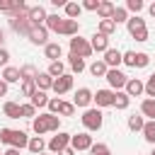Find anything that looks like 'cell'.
<instances>
[{
  "instance_id": "13",
  "label": "cell",
  "mask_w": 155,
  "mask_h": 155,
  "mask_svg": "<svg viewBox=\"0 0 155 155\" xmlns=\"http://www.w3.org/2000/svg\"><path fill=\"white\" fill-rule=\"evenodd\" d=\"M124 92H126L128 97H140V94L145 92V82H143V80H138V78H128V82H126Z\"/></svg>"
},
{
  "instance_id": "20",
  "label": "cell",
  "mask_w": 155,
  "mask_h": 155,
  "mask_svg": "<svg viewBox=\"0 0 155 155\" xmlns=\"http://www.w3.org/2000/svg\"><path fill=\"white\" fill-rule=\"evenodd\" d=\"M19 7H24V2H22V0H0V12H7L10 17H12Z\"/></svg>"
},
{
  "instance_id": "37",
  "label": "cell",
  "mask_w": 155,
  "mask_h": 155,
  "mask_svg": "<svg viewBox=\"0 0 155 155\" xmlns=\"http://www.w3.org/2000/svg\"><path fill=\"white\" fill-rule=\"evenodd\" d=\"M143 126H145V119H143L140 114H138V116H136V114L128 116V128H131V131H143Z\"/></svg>"
},
{
  "instance_id": "24",
  "label": "cell",
  "mask_w": 155,
  "mask_h": 155,
  "mask_svg": "<svg viewBox=\"0 0 155 155\" xmlns=\"http://www.w3.org/2000/svg\"><path fill=\"white\" fill-rule=\"evenodd\" d=\"M128 104H131V97L124 92V90H119V92H114V109H128Z\"/></svg>"
},
{
  "instance_id": "42",
  "label": "cell",
  "mask_w": 155,
  "mask_h": 155,
  "mask_svg": "<svg viewBox=\"0 0 155 155\" xmlns=\"http://www.w3.org/2000/svg\"><path fill=\"white\" fill-rule=\"evenodd\" d=\"M145 5H143V0H126V12H140Z\"/></svg>"
},
{
  "instance_id": "5",
  "label": "cell",
  "mask_w": 155,
  "mask_h": 155,
  "mask_svg": "<svg viewBox=\"0 0 155 155\" xmlns=\"http://www.w3.org/2000/svg\"><path fill=\"white\" fill-rule=\"evenodd\" d=\"M121 63L128 65V68H145V65L150 63V56L143 53V51H126V53L121 56Z\"/></svg>"
},
{
  "instance_id": "44",
  "label": "cell",
  "mask_w": 155,
  "mask_h": 155,
  "mask_svg": "<svg viewBox=\"0 0 155 155\" xmlns=\"http://www.w3.org/2000/svg\"><path fill=\"white\" fill-rule=\"evenodd\" d=\"M145 94H148V99H155V78H153V75H150L148 82H145Z\"/></svg>"
},
{
  "instance_id": "32",
  "label": "cell",
  "mask_w": 155,
  "mask_h": 155,
  "mask_svg": "<svg viewBox=\"0 0 155 155\" xmlns=\"http://www.w3.org/2000/svg\"><path fill=\"white\" fill-rule=\"evenodd\" d=\"M2 111L7 119H19V104L17 102H5L2 104Z\"/></svg>"
},
{
  "instance_id": "34",
  "label": "cell",
  "mask_w": 155,
  "mask_h": 155,
  "mask_svg": "<svg viewBox=\"0 0 155 155\" xmlns=\"http://www.w3.org/2000/svg\"><path fill=\"white\" fill-rule=\"evenodd\" d=\"M97 31H99V34H104V36H109V34H114V31H116V24H114L111 19H99Z\"/></svg>"
},
{
  "instance_id": "39",
  "label": "cell",
  "mask_w": 155,
  "mask_h": 155,
  "mask_svg": "<svg viewBox=\"0 0 155 155\" xmlns=\"http://www.w3.org/2000/svg\"><path fill=\"white\" fill-rule=\"evenodd\" d=\"M90 155H111V150H109V145H107V143H92Z\"/></svg>"
},
{
  "instance_id": "8",
  "label": "cell",
  "mask_w": 155,
  "mask_h": 155,
  "mask_svg": "<svg viewBox=\"0 0 155 155\" xmlns=\"http://www.w3.org/2000/svg\"><path fill=\"white\" fill-rule=\"evenodd\" d=\"M51 90L56 92V97H61V94L70 92V90H73V73H65V75L56 78V80H53V85H51Z\"/></svg>"
},
{
  "instance_id": "53",
  "label": "cell",
  "mask_w": 155,
  "mask_h": 155,
  "mask_svg": "<svg viewBox=\"0 0 155 155\" xmlns=\"http://www.w3.org/2000/svg\"><path fill=\"white\" fill-rule=\"evenodd\" d=\"M2 44H5V31L0 29V48H2Z\"/></svg>"
},
{
  "instance_id": "49",
  "label": "cell",
  "mask_w": 155,
  "mask_h": 155,
  "mask_svg": "<svg viewBox=\"0 0 155 155\" xmlns=\"http://www.w3.org/2000/svg\"><path fill=\"white\" fill-rule=\"evenodd\" d=\"M58 155H75V150H73V148H70V145H68V148H63V150H61V153H58Z\"/></svg>"
},
{
  "instance_id": "26",
  "label": "cell",
  "mask_w": 155,
  "mask_h": 155,
  "mask_svg": "<svg viewBox=\"0 0 155 155\" xmlns=\"http://www.w3.org/2000/svg\"><path fill=\"white\" fill-rule=\"evenodd\" d=\"M29 104H31L34 109H41V107H46V104H48V97H46V92L36 90V92L29 97Z\"/></svg>"
},
{
  "instance_id": "52",
  "label": "cell",
  "mask_w": 155,
  "mask_h": 155,
  "mask_svg": "<svg viewBox=\"0 0 155 155\" xmlns=\"http://www.w3.org/2000/svg\"><path fill=\"white\" fill-rule=\"evenodd\" d=\"M148 12H150V17H155V2H150V5H148Z\"/></svg>"
},
{
  "instance_id": "3",
  "label": "cell",
  "mask_w": 155,
  "mask_h": 155,
  "mask_svg": "<svg viewBox=\"0 0 155 155\" xmlns=\"http://www.w3.org/2000/svg\"><path fill=\"white\" fill-rule=\"evenodd\" d=\"M0 143H5V145H10V148L22 150V148H27L29 136H27L24 131H19V128H0Z\"/></svg>"
},
{
  "instance_id": "30",
  "label": "cell",
  "mask_w": 155,
  "mask_h": 155,
  "mask_svg": "<svg viewBox=\"0 0 155 155\" xmlns=\"http://www.w3.org/2000/svg\"><path fill=\"white\" fill-rule=\"evenodd\" d=\"M53 80L56 78H61V75H65V65H63V61H53V63H48V70H46Z\"/></svg>"
},
{
  "instance_id": "27",
  "label": "cell",
  "mask_w": 155,
  "mask_h": 155,
  "mask_svg": "<svg viewBox=\"0 0 155 155\" xmlns=\"http://www.w3.org/2000/svg\"><path fill=\"white\" fill-rule=\"evenodd\" d=\"M44 148H46V143H44V138H41V136L29 138V143H27V150H29V153H34V155L44 153Z\"/></svg>"
},
{
  "instance_id": "45",
  "label": "cell",
  "mask_w": 155,
  "mask_h": 155,
  "mask_svg": "<svg viewBox=\"0 0 155 155\" xmlns=\"http://www.w3.org/2000/svg\"><path fill=\"white\" fill-rule=\"evenodd\" d=\"M99 2H102V0H85V2H82V10H90V12H97V7H99Z\"/></svg>"
},
{
  "instance_id": "43",
  "label": "cell",
  "mask_w": 155,
  "mask_h": 155,
  "mask_svg": "<svg viewBox=\"0 0 155 155\" xmlns=\"http://www.w3.org/2000/svg\"><path fill=\"white\" fill-rule=\"evenodd\" d=\"M61 116H73L75 114V107H73V102H61V111H58Z\"/></svg>"
},
{
  "instance_id": "16",
  "label": "cell",
  "mask_w": 155,
  "mask_h": 155,
  "mask_svg": "<svg viewBox=\"0 0 155 155\" xmlns=\"http://www.w3.org/2000/svg\"><path fill=\"white\" fill-rule=\"evenodd\" d=\"M46 10L41 7V5H34V7H29V22L34 24V27H44V22H46Z\"/></svg>"
},
{
  "instance_id": "54",
  "label": "cell",
  "mask_w": 155,
  "mask_h": 155,
  "mask_svg": "<svg viewBox=\"0 0 155 155\" xmlns=\"http://www.w3.org/2000/svg\"><path fill=\"white\" fill-rule=\"evenodd\" d=\"M150 155H155V145H153V153H150Z\"/></svg>"
},
{
  "instance_id": "12",
  "label": "cell",
  "mask_w": 155,
  "mask_h": 155,
  "mask_svg": "<svg viewBox=\"0 0 155 155\" xmlns=\"http://www.w3.org/2000/svg\"><path fill=\"white\" fill-rule=\"evenodd\" d=\"M90 46H92V53H94V51H97V53H104V51L109 48V36L94 31V34L90 36Z\"/></svg>"
},
{
  "instance_id": "15",
  "label": "cell",
  "mask_w": 155,
  "mask_h": 155,
  "mask_svg": "<svg viewBox=\"0 0 155 155\" xmlns=\"http://www.w3.org/2000/svg\"><path fill=\"white\" fill-rule=\"evenodd\" d=\"M29 41L36 44V46H46L48 44V29L46 27H34L29 31Z\"/></svg>"
},
{
  "instance_id": "48",
  "label": "cell",
  "mask_w": 155,
  "mask_h": 155,
  "mask_svg": "<svg viewBox=\"0 0 155 155\" xmlns=\"http://www.w3.org/2000/svg\"><path fill=\"white\" fill-rule=\"evenodd\" d=\"M5 94H7V82L0 80V97H5Z\"/></svg>"
},
{
  "instance_id": "50",
  "label": "cell",
  "mask_w": 155,
  "mask_h": 155,
  "mask_svg": "<svg viewBox=\"0 0 155 155\" xmlns=\"http://www.w3.org/2000/svg\"><path fill=\"white\" fill-rule=\"evenodd\" d=\"M53 7H65V0H51Z\"/></svg>"
},
{
  "instance_id": "2",
  "label": "cell",
  "mask_w": 155,
  "mask_h": 155,
  "mask_svg": "<svg viewBox=\"0 0 155 155\" xmlns=\"http://www.w3.org/2000/svg\"><path fill=\"white\" fill-rule=\"evenodd\" d=\"M58 128H61V119H58L56 114L44 111V114H39V116L31 119V131H34L36 136H44V133H51V131L58 133Z\"/></svg>"
},
{
  "instance_id": "10",
  "label": "cell",
  "mask_w": 155,
  "mask_h": 155,
  "mask_svg": "<svg viewBox=\"0 0 155 155\" xmlns=\"http://www.w3.org/2000/svg\"><path fill=\"white\" fill-rule=\"evenodd\" d=\"M92 97H94V92H92L90 87H80V90L75 92V97H73V107L90 109V104H92Z\"/></svg>"
},
{
  "instance_id": "25",
  "label": "cell",
  "mask_w": 155,
  "mask_h": 155,
  "mask_svg": "<svg viewBox=\"0 0 155 155\" xmlns=\"http://www.w3.org/2000/svg\"><path fill=\"white\" fill-rule=\"evenodd\" d=\"M2 80L10 85V82H19L22 78H19V68H15V65H7V68H2Z\"/></svg>"
},
{
  "instance_id": "51",
  "label": "cell",
  "mask_w": 155,
  "mask_h": 155,
  "mask_svg": "<svg viewBox=\"0 0 155 155\" xmlns=\"http://www.w3.org/2000/svg\"><path fill=\"white\" fill-rule=\"evenodd\" d=\"M2 155H19V150H17V148H7Z\"/></svg>"
},
{
  "instance_id": "56",
  "label": "cell",
  "mask_w": 155,
  "mask_h": 155,
  "mask_svg": "<svg viewBox=\"0 0 155 155\" xmlns=\"http://www.w3.org/2000/svg\"><path fill=\"white\" fill-rule=\"evenodd\" d=\"M153 78H155V73H153Z\"/></svg>"
},
{
  "instance_id": "40",
  "label": "cell",
  "mask_w": 155,
  "mask_h": 155,
  "mask_svg": "<svg viewBox=\"0 0 155 155\" xmlns=\"http://www.w3.org/2000/svg\"><path fill=\"white\" fill-rule=\"evenodd\" d=\"M34 92H36L34 80H22V97H31Z\"/></svg>"
},
{
  "instance_id": "17",
  "label": "cell",
  "mask_w": 155,
  "mask_h": 155,
  "mask_svg": "<svg viewBox=\"0 0 155 155\" xmlns=\"http://www.w3.org/2000/svg\"><path fill=\"white\" fill-rule=\"evenodd\" d=\"M121 56H124V53H121L119 48H107L102 61H104L107 68H119V65H121Z\"/></svg>"
},
{
  "instance_id": "46",
  "label": "cell",
  "mask_w": 155,
  "mask_h": 155,
  "mask_svg": "<svg viewBox=\"0 0 155 155\" xmlns=\"http://www.w3.org/2000/svg\"><path fill=\"white\" fill-rule=\"evenodd\" d=\"M7 63H10V51L2 46V48H0V65H2V68H7Z\"/></svg>"
},
{
  "instance_id": "36",
  "label": "cell",
  "mask_w": 155,
  "mask_h": 155,
  "mask_svg": "<svg viewBox=\"0 0 155 155\" xmlns=\"http://www.w3.org/2000/svg\"><path fill=\"white\" fill-rule=\"evenodd\" d=\"M107 70H109V68L104 65V61H94V63L90 65V73H92L94 78H104V75H107Z\"/></svg>"
},
{
  "instance_id": "57",
  "label": "cell",
  "mask_w": 155,
  "mask_h": 155,
  "mask_svg": "<svg viewBox=\"0 0 155 155\" xmlns=\"http://www.w3.org/2000/svg\"><path fill=\"white\" fill-rule=\"evenodd\" d=\"M0 155H2V153H0Z\"/></svg>"
},
{
  "instance_id": "55",
  "label": "cell",
  "mask_w": 155,
  "mask_h": 155,
  "mask_svg": "<svg viewBox=\"0 0 155 155\" xmlns=\"http://www.w3.org/2000/svg\"><path fill=\"white\" fill-rule=\"evenodd\" d=\"M39 155H46V153H39Z\"/></svg>"
},
{
  "instance_id": "33",
  "label": "cell",
  "mask_w": 155,
  "mask_h": 155,
  "mask_svg": "<svg viewBox=\"0 0 155 155\" xmlns=\"http://www.w3.org/2000/svg\"><path fill=\"white\" fill-rule=\"evenodd\" d=\"M143 138L150 143V145H155V121H145V126H143Z\"/></svg>"
},
{
  "instance_id": "7",
  "label": "cell",
  "mask_w": 155,
  "mask_h": 155,
  "mask_svg": "<svg viewBox=\"0 0 155 155\" xmlns=\"http://www.w3.org/2000/svg\"><path fill=\"white\" fill-rule=\"evenodd\" d=\"M104 78H107V82H109L111 92H119V90H121V87H126V82H128V75H126V73H121L119 68H109Z\"/></svg>"
},
{
  "instance_id": "18",
  "label": "cell",
  "mask_w": 155,
  "mask_h": 155,
  "mask_svg": "<svg viewBox=\"0 0 155 155\" xmlns=\"http://www.w3.org/2000/svg\"><path fill=\"white\" fill-rule=\"evenodd\" d=\"M44 56L53 63V61H61V56H63V48H61V44H56V41H48L46 46H44Z\"/></svg>"
},
{
  "instance_id": "21",
  "label": "cell",
  "mask_w": 155,
  "mask_h": 155,
  "mask_svg": "<svg viewBox=\"0 0 155 155\" xmlns=\"http://www.w3.org/2000/svg\"><path fill=\"white\" fill-rule=\"evenodd\" d=\"M140 116L143 119L148 116V121H155V99H143L140 102Z\"/></svg>"
},
{
  "instance_id": "19",
  "label": "cell",
  "mask_w": 155,
  "mask_h": 155,
  "mask_svg": "<svg viewBox=\"0 0 155 155\" xmlns=\"http://www.w3.org/2000/svg\"><path fill=\"white\" fill-rule=\"evenodd\" d=\"M126 29H128V34L133 36V34H138V31L148 29V27H145V19H143V17L133 15V17H128V22H126Z\"/></svg>"
},
{
  "instance_id": "31",
  "label": "cell",
  "mask_w": 155,
  "mask_h": 155,
  "mask_svg": "<svg viewBox=\"0 0 155 155\" xmlns=\"http://www.w3.org/2000/svg\"><path fill=\"white\" fill-rule=\"evenodd\" d=\"M36 75H39V70H36V65H31V63H27V65L19 68V78H22V80H36Z\"/></svg>"
},
{
  "instance_id": "41",
  "label": "cell",
  "mask_w": 155,
  "mask_h": 155,
  "mask_svg": "<svg viewBox=\"0 0 155 155\" xmlns=\"http://www.w3.org/2000/svg\"><path fill=\"white\" fill-rule=\"evenodd\" d=\"M61 97H48V104H46V109H48V114H58L61 111Z\"/></svg>"
},
{
  "instance_id": "9",
  "label": "cell",
  "mask_w": 155,
  "mask_h": 155,
  "mask_svg": "<svg viewBox=\"0 0 155 155\" xmlns=\"http://www.w3.org/2000/svg\"><path fill=\"white\" fill-rule=\"evenodd\" d=\"M70 148H73L75 153H80V150H90V148H92V136H90L87 131L70 136Z\"/></svg>"
},
{
  "instance_id": "35",
  "label": "cell",
  "mask_w": 155,
  "mask_h": 155,
  "mask_svg": "<svg viewBox=\"0 0 155 155\" xmlns=\"http://www.w3.org/2000/svg\"><path fill=\"white\" fill-rule=\"evenodd\" d=\"M111 22L114 24H121V22H128V12H126V7H114V15H111Z\"/></svg>"
},
{
  "instance_id": "22",
  "label": "cell",
  "mask_w": 155,
  "mask_h": 155,
  "mask_svg": "<svg viewBox=\"0 0 155 155\" xmlns=\"http://www.w3.org/2000/svg\"><path fill=\"white\" fill-rule=\"evenodd\" d=\"M114 2H109V0H102L99 2V7H97V15H99V19H111V15H114Z\"/></svg>"
},
{
  "instance_id": "23",
  "label": "cell",
  "mask_w": 155,
  "mask_h": 155,
  "mask_svg": "<svg viewBox=\"0 0 155 155\" xmlns=\"http://www.w3.org/2000/svg\"><path fill=\"white\" fill-rule=\"evenodd\" d=\"M34 85H36V90L46 92V90H51V85H53V78H51L48 73H39V75H36V80H34Z\"/></svg>"
},
{
  "instance_id": "28",
  "label": "cell",
  "mask_w": 155,
  "mask_h": 155,
  "mask_svg": "<svg viewBox=\"0 0 155 155\" xmlns=\"http://www.w3.org/2000/svg\"><path fill=\"white\" fill-rule=\"evenodd\" d=\"M65 19H78L80 17V12H82V5L80 2H65Z\"/></svg>"
},
{
  "instance_id": "1",
  "label": "cell",
  "mask_w": 155,
  "mask_h": 155,
  "mask_svg": "<svg viewBox=\"0 0 155 155\" xmlns=\"http://www.w3.org/2000/svg\"><path fill=\"white\" fill-rule=\"evenodd\" d=\"M44 27L48 31H56V34H63V36H78V31H80V22L78 19H65L61 15H48Z\"/></svg>"
},
{
  "instance_id": "4",
  "label": "cell",
  "mask_w": 155,
  "mask_h": 155,
  "mask_svg": "<svg viewBox=\"0 0 155 155\" xmlns=\"http://www.w3.org/2000/svg\"><path fill=\"white\" fill-rule=\"evenodd\" d=\"M80 121H82V126L87 128V133H90V131H99L102 124H104V114H102L97 107H94V109L90 107V109H85V114L80 116Z\"/></svg>"
},
{
  "instance_id": "38",
  "label": "cell",
  "mask_w": 155,
  "mask_h": 155,
  "mask_svg": "<svg viewBox=\"0 0 155 155\" xmlns=\"http://www.w3.org/2000/svg\"><path fill=\"white\" fill-rule=\"evenodd\" d=\"M36 116V109L27 102V104H19V119H34Z\"/></svg>"
},
{
  "instance_id": "14",
  "label": "cell",
  "mask_w": 155,
  "mask_h": 155,
  "mask_svg": "<svg viewBox=\"0 0 155 155\" xmlns=\"http://www.w3.org/2000/svg\"><path fill=\"white\" fill-rule=\"evenodd\" d=\"M92 102L97 104V109H102V107H111V104H114V92H111V90H97L94 97H92Z\"/></svg>"
},
{
  "instance_id": "6",
  "label": "cell",
  "mask_w": 155,
  "mask_h": 155,
  "mask_svg": "<svg viewBox=\"0 0 155 155\" xmlns=\"http://www.w3.org/2000/svg\"><path fill=\"white\" fill-rule=\"evenodd\" d=\"M68 46H70V53H73V56H80V58L92 56V46H90V41H87V39H82L80 34H78V36H73V39L68 41Z\"/></svg>"
},
{
  "instance_id": "11",
  "label": "cell",
  "mask_w": 155,
  "mask_h": 155,
  "mask_svg": "<svg viewBox=\"0 0 155 155\" xmlns=\"http://www.w3.org/2000/svg\"><path fill=\"white\" fill-rule=\"evenodd\" d=\"M68 145H70V133H63V131H61V133H56V136L46 143V148H48L51 153H61V150H63V148H68Z\"/></svg>"
},
{
  "instance_id": "29",
  "label": "cell",
  "mask_w": 155,
  "mask_h": 155,
  "mask_svg": "<svg viewBox=\"0 0 155 155\" xmlns=\"http://www.w3.org/2000/svg\"><path fill=\"white\" fill-rule=\"evenodd\" d=\"M68 65H70V70H73V73H82V70L87 68V65H85V58H80V56H73V53L68 56Z\"/></svg>"
},
{
  "instance_id": "47",
  "label": "cell",
  "mask_w": 155,
  "mask_h": 155,
  "mask_svg": "<svg viewBox=\"0 0 155 155\" xmlns=\"http://www.w3.org/2000/svg\"><path fill=\"white\" fill-rule=\"evenodd\" d=\"M133 39H136V41H140V44H143V41H148V29H143V31L133 34Z\"/></svg>"
}]
</instances>
